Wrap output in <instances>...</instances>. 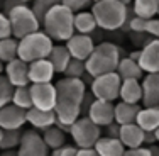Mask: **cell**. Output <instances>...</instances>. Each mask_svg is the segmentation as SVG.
I'll return each instance as SVG.
<instances>
[{
	"label": "cell",
	"mask_w": 159,
	"mask_h": 156,
	"mask_svg": "<svg viewBox=\"0 0 159 156\" xmlns=\"http://www.w3.org/2000/svg\"><path fill=\"white\" fill-rule=\"evenodd\" d=\"M56 85V124L66 132L75 121L81 116V102L86 93V85L81 78L64 77Z\"/></svg>",
	"instance_id": "6da1fadb"
},
{
	"label": "cell",
	"mask_w": 159,
	"mask_h": 156,
	"mask_svg": "<svg viewBox=\"0 0 159 156\" xmlns=\"http://www.w3.org/2000/svg\"><path fill=\"white\" fill-rule=\"evenodd\" d=\"M43 31L52 41L66 43L75 34V12L63 3H56L43 19Z\"/></svg>",
	"instance_id": "7a4b0ae2"
},
{
	"label": "cell",
	"mask_w": 159,
	"mask_h": 156,
	"mask_svg": "<svg viewBox=\"0 0 159 156\" xmlns=\"http://www.w3.org/2000/svg\"><path fill=\"white\" fill-rule=\"evenodd\" d=\"M92 12L100 29L117 31L125 26L129 10L127 3H124L122 0H98V2H93Z\"/></svg>",
	"instance_id": "3957f363"
},
{
	"label": "cell",
	"mask_w": 159,
	"mask_h": 156,
	"mask_svg": "<svg viewBox=\"0 0 159 156\" xmlns=\"http://www.w3.org/2000/svg\"><path fill=\"white\" fill-rule=\"evenodd\" d=\"M120 48L113 43H100L97 44L88 59L85 61L86 64V73L92 78L98 77L103 73H110L117 70V64L120 61Z\"/></svg>",
	"instance_id": "277c9868"
},
{
	"label": "cell",
	"mask_w": 159,
	"mask_h": 156,
	"mask_svg": "<svg viewBox=\"0 0 159 156\" xmlns=\"http://www.w3.org/2000/svg\"><path fill=\"white\" fill-rule=\"evenodd\" d=\"M52 46H54V41L39 29V31L31 32L22 39H19V58L27 63L48 58Z\"/></svg>",
	"instance_id": "5b68a950"
},
{
	"label": "cell",
	"mask_w": 159,
	"mask_h": 156,
	"mask_svg": "<svg viewBox=\"0 0 159 156\" xmlns=\"http://www.w3.org/2000/svg\"><path fill=\"white\" fill-rule=\"evenodd\" d=\"M7 16H9L10 27H12V36L17 39H22L24 36L41 29V21L27 3H19L12 7L7 12Z\"/></svg>",
	"instance_id": "8992f818"
},
{
	"label": "cell",
	"mask_w": 159,
	"mask_h": 156,
	"mask_svg": "<svg viewBox=\"0 0 159 156\" xmlns=\"http://www.w3.org/2000/svg\"><path fill=\"white\" fill-rule=\"evenodd\" d=\"M70 134L76 148H93L102 138V127L88 116H80L70 127Z\"/></svg>",
	"instance_id": "52a82bcc"
},
{
	"label": "cell",
	"mask_w": 159,
	"mask_h": 156,
	"mask_svg": "<svg viewBox=\"0 0 159 156\" xmlns=\"http://www.w3.org/2000/svg\"><path fill=\"white\" fill-rule=\"evenodd\" d=\"M120 85H122V78L119 77V73L117 71H110V73H103L93 78L92 85H90V92L93 93L95 98L113 102L119 98Z\"/></svg>",
	"instance_id": "ba28073f"
},
{
	"label": "cell",
	"mask_w": 159,
	"mask_h": 156,
	"mask_svg": "<svg viewBox=\"0 0 159 156\" xmlns=\"http://www.w3.org/2000/svg\"><path fill=\"white\" fill-rule=\"evenodd\" d=\"M17 153L19 156H48L49 148L41 132H37L36 129H29V131L22 132Z\"/></svg>",
	"instance_id": "9c48e42d"
},
{
	"label": "cell",
	"mask_w": 159,
	"mask_h": 156,
	"mask_svg": "<svg viewBox=\"0 0 159 156\" xmlns=\"http://www.w3.org/2000/svg\"><path fill=\"white\" fill-rule=\"evenodd\" d=\"M32 107L54 110L56 107V85L52 82L48 83H31Z\"/></svg>",
	"instance_id": "30bf717a"
},
{
	"label": "cell",
	"mask_w": 159,
	"mask_h": 156,
	"mask_svg": "<svg viewBox=\"0 0 159 156\" xmlns=\"http://www.w3.org/2000/svg\"><path fill=\"white\" fill-rule=\"evenodd\" d=\"M27 122V110L16 104L0 107V127L2 129H22Z\"/></svg>",
	"instance_id": "8fae6325"
},
{
	"label": "cell",
	"mask_w": 159,
	"mask_h": 156,
	"mask_svg": "<svg viewBox=\"0 0 159 156\" xmlns=\"http://www.w3.org/2000/svg\"><path fill=\"white\" fill-rule=\"evenodd\" d=\"M66 48H68V51H70L71 58L86 61L88 56L92 54V51L95 49V41H93V37L90 36V34L75 32L73 36L66 41Z\"/></svg>",
	"instance_id": "7c38bea8"
},
{
	"label": "cell",
	"mask_w": 159,
	"mask_h": 156,
	"mask_svg": "<svg viewBox=\"0 0 159 156\" xmlns=\"http://www.w3.org/2000/svg\"><path fill=\"white\" fill-rule=\"evenodd\" d=\"M86 116H88L95 124L100 125V127H105V125L112 124L113 121H115V105H113V102L95 98V100L92 102V105H90Z\"/></svg>",
	"instance_id": "4fadbf2b"
},
{
	"label": "cell",
	"mask_w": 159,
	"mask_h": 156,
	"mask_svg": "<svg viewBox=\"0 0 159 156\" xmlns=\"http://www.w3.org/2000/svg\"><path fill=\"white\" fill-rule=\"evenodd\" d=\"M3 75L9 78V82L14 87H22V85H31L29 80V63L20 58H16L12 61L5 63L3 66Z\"/></svg>",
	"instance_id": "5bb4252c"
},
{
	"label": "cell",
	"mask_w": 159,
	"mask_h": 156,
	"mask_svg": "<svg viewBox=\"0 0 159 156\" xmlns=\"http://www.w3.org/2000/svg\"><path fill=\"white\" fill-rule=\"evenodd\" d=\"M139 66L144 73H157L159 71V39H151L141 49V56L137 59Z\"/></svg>",
	"instance_id": "9a60e30c"
},
{
	"label": "cell",
	"mask_w": 159,
	"mask_h": 156,
	"mask_svg": "<svg viewBox=\"0 0 159 156\" xmlns=\"http://www.w3.org/2000/svg\"><path fill=\"white\" fill-rule=\"evenodd\" d=\"M54 66L48 58L29 63V80L31 83H48L54 78Z\"/></svg>",
	"instance_id": "2e32d148"
},
{
	"label": "cell",
	"mask_w": 159,
	"mask_h": 156,
	"mask_svg": "<svg viewBox=\"0 0 159 156\" xmlns=\"http://www.w3.org/2000/svg\"><path fill=\"white\" fill-rule=\"evenodd\" d=\"M142 105L152 107L159 105V71L157 73H147L142 77Z\"/></svg>",
	"instance_id": "e0dca14e"
},
{
	"label": "cell",
	"mask_w": 159,
	"mask_h": 156,
	"mask_svg": "<svg viewBox=\"0 0 159 156\" xmlns=\"http://www.w3.org/2000/svg\"><path fill=\"white\" fill-rule=\"evenodd\" d=\"M144 129L137 122L132 124H124L120 125V132H119V139L122 141V144L127 148H139L144 146Z\"/></svg>",
	"instance_id": "ac0fdd59"
},
{
	"label": "cell",
	"mask_w": 159,
	"mask_h": 156,
	"mask_svg": "<svg viewBox=\"0 0 159 156\" xmlns=\"http://www.w3.org/2000/svg\"><path fill=\"white\" fill-rule=\"evenodd\" d=\"M27 122L34 129H37V131H44L49 125L56 124V112L54 110L31 107V109H27Z\"/></svg>",
	"instance_id": "d6986e66"
},
{
	"label": "cell",
	"mask_w": 159,
	"mask_h": 156,
	"mask_svg": "<svg viewBox=\"0 0 159 156\" xmlns=\"http://www.w3.org/2000/svg\"><path fill=\"white\" fill-rule=\"evenodd\" d=\"M93 148L100 156H124L127 149L119 138H110V136H102Z\"/></svg>",
	"instance_id": "ffe728a7"
},
{
	"label": "cell",
	"mask_w": 159,
	"mask_h": 156,
	"mask_svg": "<svg viewBox=\"0 0 159 156\" xmlns=\"http://www.w3.org/2000/svg\"><path fill=\"white\" fill-rule=\"evenodd\" d=\"M119 98L129 104H141L142 102V83L141 80H122Z\"/></svg>",
	"instance_id": "44dd1931"
},
{
	"label": "cell",
	"mask_w": 159,
	"mask_h": 156,
	"mask_svg": "<svg viewBox=\"0 0 159 156\" xmlns=\"http://www.w3.org/2000/svg\"><path fill=\"white\" fill-rule=\"evenodd\" d=\"M141 110L139 104H129V102H122L115 105V122L124 125V124H132L137 121V114Z\"/></svg>",
	"instance_id": "7402d4cb"
},
{
	"label": "cell",
	"mask_w": 159,
	"mask_h": 156,
	"mask_svg": "<svg viewBox=\"0 0 159 156\" xmlns=\"http://www.w3.org/2000/svg\"><path fill=\"white\" fill-rule=\"evenodd\" d=\"M117 73L122 80H141L144 71L142 68L139 66V63L135 59H132L130 56L127 58H120L119 64H117Z\"/></svg>",
	"instance_id": "603a6c76"
},
{
	"label": "cell",
	"mask_w": 159,
	"mask_h": 156,
	"mask_svg": "<svg viewBox=\"0 0 159 156\" xmlns=\"http://www.w3.org/2000/svg\"><path fill=\"white\" fill-rule=\"evenodd\" d=\"M144 131H156L159 127V105L152 107H141L135 121Z\"/></svg>",
	"instance_id": "cb8c5ba5"
},
{
	"label": "cell",
	"mask_w": 159,
	"mask_h": 156,
	"mask_svg": "<svg viewBox=\"0 0 159 156\" xmlns=\"http://www.w3.org/2000/svg\"><path fill=\"white\" fill-rule=\"evenodd\" d=\"M48 59L52 63L56 73H64L68 63L71 61V54H70V51H68L66 44H64V46L63 44H58V46H52Z\"/></svg>",
	"instance_id": "d4e9b609"
},
{
	"label": "cell",
	"mask_w": 159,
	"mask_h": 156,
	"mask_svg": "<svg viewBox=\"0 0 159 156\" xmlns=\"http://www.w3.org/2000/svg\"><path fill=\"white\" fill-rule=\"evenodd\" d=\"M98 27L95 16L92 10H81V12L75 14V32L80 34H92Z\"/></svg>",
	"instance_id": "484cf974"
},
{
	"label": "cell",
	"mask_w": 159,
	"mask_h": 156,
	"mask_svg": "<svg viewBox=\"0 0 159 156\" xmlns=\"http://www.w3.org/2000/svg\"><path fill=\"white\" fill-rule=\"evenodd\" d=\"M43 138L49 149H56V148H61L63 144H66V131L61 129L58 124H52L43 131Z\"/></svg>",
	"instance_id": "4316f807"
},
{
	"label": "cell",
	"mask_w": 159,
	"mask_h": 156,
	"mask_svg": "<svg viewBox=\"0 0 159 156\" xmlns=\"http://www.w3.org/2000/svg\"><path fill=\"white\" fill-rule=\"evenodd\" d=\"M19 58V39L14 36L0 39V61L3 64Z\"/></svg>",
	"instance_id": "83f0119b"
},
{
	"label": "cell",
	"mask_w": 159,
	"mask_h": 156,
	"mask_svg": "<svg viewBox=\"0 0 159 156\" xmlns=\"http://www.w3.org/2000/svg\"><path fill=\"white\" fill-rule=\"evenodd\" d=\"M132 10L135 16L151 19L157 16L159 10V0H134L132 2Z\"/></svg>",
	"instance_id": "f1b7e54d"
},
{
	"label": "cell",
	"mask_w": 159,
	"mask_h": 156,
	"mask_svg": "<svg viewBox=\"0 0 159 156\" xmlns=\"http://www.w3.org/2000/svg\"><path fill=\"white\" fill-rule=\"evenodd\" d=\"M22 129H3V138L0 141V149H17L22 139Z\"/></svg>",
	"instance_id": "f546056e"
},
{
	"label": "cell",
	"mask_w": 159,
	"mask_h": 156,
	"mask_svg": "<svg viewBox=\"0 0 159 156\" xmlns=\"http://www.w3.org/2000/svg\"><path fill=\"white\" fill-rule=\"evenodd\" d=\"M12 104L19 105L22 109H31L32 107V97H31V85H22L16 87L14 90V97H12Z\"/></svg>",
	"instance_id": "4dcf8cb0"
},
{
	"label": "cell",
	"mask_w": 159,
	"mask_h": 156,
	"mask_svg": "<svg viewBox=\"0 0 159 156\" xmlns=\"http://www.w3.org/2000/svg\"><path fill=\"white\" fill-rule=\"evenodd\" d=\"M64 77H70V78H81L85 75H88L86 73V64L83 59H76V58H71V61L68 63V66H66V70H64Z\"/></svg>",
	"instance_id": "1f68e13d"
},
{
	"label": "cell",
	"mask_w": 159,
	"mask_h": 156,
	"mask_svg": "<svg viewBox=\"0 0 159 156\" xmlns=\"http://www.w3.org/2000/svg\"><path fill=\"white\" fill-rule=\"evenodd\" d=\"M14 90H16V87L9 82V78L3 73H0V107H3V105L12 102Z\"/></svg>",
	"instance_id": "d6a6232c"
},
{
	"label": "cell",
	"mask_w": 159,
	"mask_h": 156,
	"mask_svg": "<svg viewBox=\"0 0 159 156\" xmlns=\"http://www.w3.org/2000/svg\"><path fill=\"white\" fill-rule=\"evenodd\" d=\"M56 3H61V0H32L31 9L34 10V14H36L37 19L41 21V24H43L44 16H46V14L56 5Z\"/></svg>",
	"instance_id": "836d02e7"
},
{
	"label": "cell",
	"mask_w": 159,
	"mask_h": 156,
	"mask_svg": "<svg viewBox=\"0 0 159 156\" xmlns=\"http://www.w3.org/2000/svg\"><path fill=\"white\" fill-rule=\"evenodd\" d=\"M63 5H66L70 10H73L75 14L85 10L86 7H90L93 3V0H61Z\"/></svg>",
	"instance_id": "e575fe53"
},
{
	"label": "cell",
	"mask_w": 159,
	"mask_h": 156,
	"mask_svg": "<svg viewBox=\"0 0 159 156\" xmlns=\"http://www.w3.org/2000/svg\"><path fill=\"white\" fill-rule=\"evenodd\" d=\"M146 26H147V19L144 17H139L134 14V17L129 21V29H130L132 32H146Z\"/></svg>",
	"instance_id": "d590c367"
},
{
	"label": "cell",
	"mask_w": 159,
	"mask_h": 156,
	"mask_svg": "<svg viewBox=\"0 0 159 156\" xmlns=\"http://www.w3.org/2000/svg\"><path fill=\"white\" fill-rule=\"evenodd\" d=\"M12 36V27H10L9 16L5 12H0V39Z\"/></svg>",
	"instance_id": "8d00e7d4"
},
{
	"label": "cell",
	"mask_w": 159,
	"mask_h": 156,
	"mask_svg": "<svg viewBox=\"0 0 159 156\" xmlns=\"http://www.w3.org/2000/svg\"><path fill=\"white\" fill-rule=\"evenodd\" d=\"M78 148L76 146H70V144H63L61 148H56L52 149L51 156H76Z\"/></svg>",
	"instance_id": "74e56055"
},
{
	"label": "cell",
	"mask_w": 159,
	"mask_h": 156,
	"mask_svg": "<svg viewBox=\"0 0 159 156\" xmlns=\"http://www.w3.org/2000/svg\"><path fill=\"white\" fill-rule=\"evenodd\" d=\"M146 34H149V36L156 37L159 39V17H151L147 19V26H146Z\"/></svg>",
	"instance_id": "f35d334b"
},
{
	"label": "cell",
	"mask_w": 159,
	"mask_h": 156,
	"mask_svg": "<svg viewBox=\"0 0 159 156\" xmlns=\"http://www.w3.org/2000/svg\"><path fill=\"white\" fill-rule=\"evenodd\" d=\"M124 156H152V154H151L149 148L139 146V148H129V149H125Z\"/></svg>",
	"instance_id": "ab89813d"
},
{
	"label": "cell",
	"mask_w": 159,
	"mask_h": 156,
	"mask_svg": "<svg viewBox=\"0 0 159 156\" xmlns=\"http://www.w3.org/2000/svg\"><path fill=\"white\" fill-rule=\"evenodd\" d=\"M107 127V136H110V138H119V132H120V124H117L115 121H113L112 124L105 125Z\"/></svg>",
	"instance_id": "60d3db41"
},
{
	"label": "cell",
	"mask_w": 159,
	"mask_h": 156,
	"mask_svg": "<svg viewBox=\"0 0 159 156\" xmlns=\"http://www.w3.org/2000/svg\"><path fill=\"white\" fill-rule=\"evenodd\" d=\"M76 156H100L95 148H78Z\"/></svg>",
	"instance_id": "b9f144b4"
},
{
	"label": "cell",
	"mask_w": 159,
	"mask_h": 156,
	"mask_svg": "<svg viewBox=\"0 0 159 156\" xmlns=\"http://www.w3.org/2000/svg\"><path fill=\"white\" fill-rule=\"evenodd\" d=\"M157 139H156V132L154 131H146L144 132V144H156Z\"/></svg>",
	"instance_id": "7bdbcfd3"
},
{
	"label": "cell",
	"mask_w": 159,
	"mask_h": 156,
	"mask_svg": "<svg viewBox=\"0 0 159 156\" xmlns=\"http://www.w3.org/2000/svg\"><path fill=\"white\" fill-rule=\"evenodd\" d=\"M0 156H19L17 149H0Z\"/></svg>",
	"instance_id": "ee69618b"
},
{
	"label": "cell",
	"mask_w": 159,
	"mask_h": 156,
	"mask_svg": "<svg viewBox=\"0 0 159 156\" xmlns=\"http://www.w3.org/2000/svg\"><path fill=\"white\" fill-rule=\"evenodd\" d=\"M154 132H156V139H157V144H159V127H157Z\"/></svg>",
	"instance_id": "f6af8a7d"
},
{
	"label": "cell",
	"mask_w": 159,
	"mask_h": 156,
	"mask_svg": "<svg viewBox=\"0 0 159 156\" xmlns=\"http://www.w3.org/2000/svg\"><path fill=\"white\" fill-rule=\"evenodd\" d=\"M3 66H5V64H3L2 61H0V73H3Z\"/></svg>",
	"instance_id": "bcb514c9"
},
{
	"label": "cell",
	"mask_w": 159,
	"mask_h": 156,
	"mask_svg": "<svg viewBox=\"0 0 159 156\" xmlns=\"http://www.w3.org/2000/svg\"><path fill=\"white\" fill-rule=\"evenodd\" d=\"M2 138H3V129L0 127V141H2Z\"/></svg>",
	"instance_id": "7dc6e473"
},
{
	"label": "cell",
	"mask_w": 159,
	"mask_h": 156,
	"mask_svg": "<svg viewBox=\"0 0 159 156\" xmlns=\"http://www.w3.org/2000/svg\"><path fill=\"white\" fill-rule=\"evenodd\" d=\"M124 3H130V2H134V0H122Z\"/></svg>",
	"instance_id": "c3c4849f"
},
{
	"label": "cell",
	"mask_w": 159,
	"mask_h": 156,
	"mask_svg": "<svg viewBox=\"0 0 159 156\" xmlns=\"http://www.w3.org/2000/svg\"><path fill=\"white\" fill-rule=\"evenodd\" d=\"M20 2H24V3H29V2H32V0H20Z\"/></svg>",
	"instance_id": "681fc988"
},
{
	"label": "cell",
	"mask_w": 159,
	"mask_h": 156,
	"mask_svg": "<svg viewBox=\"0 0 159 156\" xmlns=\"http://www.w3.org/2000/svg\"><path fill=\"white\" fill-rule=\"evenodd\" d=\"M157 17H159V10H157Z\"/></svg>",
	"instance_id": "f907efd6"
},
{
	"label": "cell",
	"mask_w": 159,
	"mask_h": 156,
	"mask_svg": "<svg viewBox=\"0 0 159 156\" xmlns=\"http://www.w3.org/2000/svg\"><path fill=\"white\" fill-rule=\"evenodd\" d=\"M93 2H98V0H93Z\"/></svg>",
	"instance_id": "816d5d0a"
}]
</instances>
